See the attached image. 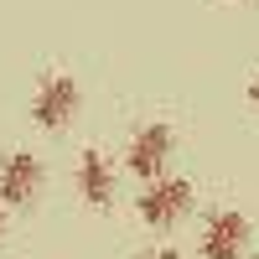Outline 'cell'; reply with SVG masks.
<instances>
[{
  "label": "cell",
  "instance_id": "obj_1",
  "mask_svg": "<svg viewBox=\"0 0 259 259\" xmlns=\"http://www.w3.org/2000/svg\"><path fill=\"white\" fill-rule=\"evenodd\" d=\"M171 150H177V130H171L166 119H150V124H140L135 135H130L124 171H135L140 182H161L166 166H171Z\"/></svg>",
  "mask_w": 259,
  "mask_h": 259
},
{
  "label": "cell",
  "instance_id": "obj_2",
  "mask_svg": "<svg viewBox=\"0 0 259 259\" xmlns=\"http://www.w3.org/2000/svg\"><path fill=\"white\" fill-rule=\"evenodd\" d=\"M78 78L73 73H41L36 94H31V124L36 130H62L78 114Z\"/></svg>",
  "mask_w": 259,
  "mask_h": 259
},
{
  "label": "cell",
  "instance_id": "obj_3",
  "mask_svg": "<svg viewBox=\"0 0 259 259\" xmlns=\"http://www.w3.org/2000/svg\"><path fill=\"white\" fill-rule=\"evenodd\" d=\"M192 207V182L182 177H161V182H145V192L135 197V212L145 228H171Z\"/></svg>",
  "mask_w": 259,
  "mask_h": 259
},
{
  "label": "cell",
  "instance_id": "obj_4",
  "mask_svg": "<svg viewBox=\"0 0 259 259\" xmlns=\"http://www.w3.org/2000/svg\"><path fill=\"white\" fill-rule=\"evenodd\" d=\"M41 182H47L41 156H31V150H6V156H0V202H6V207L36 202Z\"/></svg>",
  "mask_w": 259,
  "mask_h": 259
},
{
  "label": "cell",
  "instance_id": "obj_5",
  "mask_svg": "<svg viewBox=\"0 0 259 259\" xmlns=\"http://www.w3.org/2000/svg\"><path fill=\"white\" fill-rule=\"evenodd\" d=\"M197 249H202V259H244V249H249V218H244L239 207L207 212Z\"/></svg>",
  "mask_w": 259,
  "mask_h": 259
},
{
  "label": "cell",
  "instance_id": "obj_6",
  "mask_svg": "<svg viewBox=\"0 0 259 259\" xmlns=\"http://www.w3.org/2000/svg\"><path fill=\"white\" fill-rule=\"evenodd\" d=\"M78 192H83V202L89 207H114V192H119V171H114V161L104 156L99 145H89L78 156Z\"/></svg>",
  "mask_w": 259,
  "mask_h": 259
},
{
  "label": "cell",
  "instance_id": "obj_7",
  "mask_svg": "<svg viewBox=\"0 0 259 259\" xmlns=\"http://www.w3.org/2000/svg\"><path fill=\"white\" fill-rule=\"evenodd\" d=\"M145 259H187V254H182V249H150Z\"/></svg>",
  "mask_w": 259,
  "mask_h": 259
},
{
  "label": "cell",
  "instance_id": "obj_8",
  "mask_svg": "<svg viewBox=\"0 0 259 259\" xmlns=\"http://www.w3.org/2000/svg\"><path fill=\"white\" fill-rule=\"evenodd\" d=\"M249 104L259 109V78H249Z\"/></svg>",
  "mask_w": 259,
  "mask_h": 259
},
{
  "label": "cell",
  "instance_id": "obj_9",
  "mask_svg": "<svg viewBox=\"0 0 259 259\" xmlns=\"http://www.w3.org/2000/svg\"><path fill=\"white\" fill-rule=\"evenodd\" d=\"M0 244H6V202H0Z\"/></svg>",
  "mask_w": 259,
  "mask_h": 259
}]
</instances>
